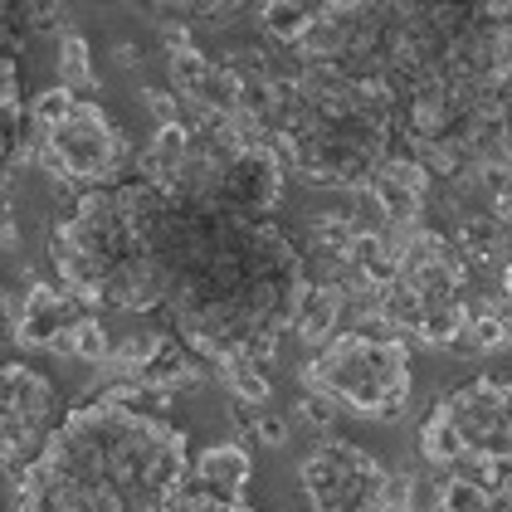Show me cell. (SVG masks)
<instances>
[{"label": "cell", "instance_id": "obj_1", "mask_svg": "<svg viewBox=\"0 0 512 512\" xmlns=\"http://www.w3.org/2000/svg\"><path fill=\"white\" fill-rule=\"evenodd\" d=\"M64 293L83 308H166L215 366L269 361L308 288L278 220L181 200L147 181L83 191L49 239Z\"/></svg>", "mask_w": 512, "mask_h": 512}, {"label": "cell", "instance_id": "obj_2", "mask_svg": "<svg viewBox=\"0 0 512 512\" xmlns=\"http://www.w3.org/2000/svg\"><path fill=\"white\" fill-rule=\"evenodd\" d=\"M196 483L186 434L132 386L74 405L15 478V512H171Z\"/></svg>", "mask_w": 512, "mask_h": 512}, {"label": "cell", "instance_id": "obj_3", "mask_svg": "<svg viewBox=\"0 0 512 512\" xmlns=\"http://www.w3.org/2000/svg\"><path fill=\"white\" fill-rule=\"evenodd\" d=\"M512 88V5H469L464 30L444 49L439 69L400 98V132L415 161L439 176L478 166L488 147H503Z\"/></svg>", "mask_w": 512, "mask_h": 512}, {"label": "cell", "instance_id": "obj_4", "mask_svg": "<svg viewBox=\"0 0 512 512\" xmlns=\"http://www.w3.org/2000/svg\"><path fill=\"white\" fill-rule=\"evenodd\" d=\"M400 93L381 79H347L332 69H308L293 59L283 98V122L269 137L278 161L313 186L366 191L376 171L395 157Z\"/></svg>", "mask_w": 512, "mask_h": 512}, {"label": "cell", "instance_id": "obj_5", "mask_svg": "<svg viewBox=\"0 0 512 512\" xmlns=\"http://www.w3.org/2000/svg\"><path fill=\"white\" fill-rule=\"evenodd\" d=\"M376 308L386 327H400L430 347H459L469 337V259L459 254V244L434 230H410L395 269L386 274Z\"/></svg>", "mask_w": 512, "mask_h": 512}, {"label": "cell", "instance_id": "obj_6", "mask_svg": "<svg viewBox=\"0 0 512 512\" xmlns=\"http://www.w3.org/2000/svg\"><path fill=\"white\" fill-rule=\"evenodd\" d=\"M303 386L308 395H327L332 405L356 410L366 420H400L415 391V371L400 337L347 332L303 361Z\"/></svg>", "mask_w": 512, "mask_h": 512}, {"label": "cell", "instance_id": "obj_7", "mask_svg": "<svg viewBox=\"0 0 512 512\" xmlns=\"http://www.w3.org/2000/svg\"><path fill=\"white\" fill-rule=\"evenodd\" d=\"M420 454L439 469L478 464L483 473H493L512 464V381L478 376L449 391L420 425Z\"/></svg>", "mask_w": 512, "mask_h": 512}, {"label": "cell", "instance_id": "obj_8", "mask_svg": "<svg viewBox=\"0 0 512 512\" xmlns=\"http://www.w3.org/2000/svg\"><path fill=\"white\" fill-rule=\"evenodd\" d=\"M35 157L49 176L69 181V186H88V191H103L118 181V171L127 166L132 147H127V132H118V122L108 118L98 103H83L74 108V118H64L49 132H35Z\"/></svg>", "mask_w": 512, "mask_h": 512}, {"label": "cell", "instance_id": "obj_9", "mask_svg": "<svg viewBox=\"0 0 512 512\" xmlns=\"http://www.w3.org/2000/svg\"><path fill=\"white\" fill-rule=\"evenodd\" d=\"M298 488L308 512H376L386 503L391 473L352 439H317L298 464Z\"/></svg>", "mask_w": 512, "mask_h": 512}, {"label": "cell", "instance_id": "obj_10", "mask_svg": "<svg viewBox=\"0 0 512 512\" xmlns=\"http://www.w3.org/2000/svg\"><path fill=\"white\" fill-rule=\"evenodd\" d=\"M49 420H54V386L40 371H30L25 361L5 366V395H0V454H5V473L30 469L49 444Z\"/></svg>", "mask_w": 512, "mask_h": 512}, {"label": "cell", "instance_id": "obj_11", "mask_svg": "<svg viewBox=\"0 0 512 512\" xmlns=\"http://www.w3.org/2000/svg\"><path fill=\"white\" fill-rule=\"evenodd\" d=\"M108 361H113V371H118V386L161 395V400H166V391H176V386L200 381L196 352L181 347L176 337H161V332H137V337L122 342Z\"/></svg>", "mask_w": 512, "mask_h": 512}, {"label": "cell", "instance_id": "obj_12", "mask_svg": "<svg viewBox=\"0 0 512 512\" xmlns=\"http://www.w3.org/2000/svg\"><path fill=\"white\" fill-rule=\"evenodd\" d=\"M83 313L88 308H83L74 293H59L49 283H30L25 298H20V308H15V342L20 347H49V352H59L69 342V332L83 322Z\"/></svg>", "mask_w": 512, "mask_h": 512}, {"label": "cell", "instance_id": "obj_13", "mask_svg": "<svg viewBox=\"0 0 512 512\" xmlns=\"http://www.w3.org/2000/svg\"><path fill=\"white\" fill-rule=\"evenodd\" d=\"M425 191H430V171H425L415 157H391L381 171H376V181L366 186L376 220L391 225V230H415V225H420Z\"/></svg>", "mask_w": 512, "mask_h": 512}, {"label": "cell", "instance_id": "obj_14", "mask_svg": "<svg viewBox=\"0 0 512 512\" xmlns=\"http://www.w3.org/2000/svg\"><path fill=\"white\" fill-rule=\"evenodd\" d=\"M249 473H254V459L239 439H225V444H210L196 464V483L215 498H230V503H244L249 493Z\"/></svg>", "mask_w": 512, "mask_h": 512}, {"label": "cell", "instance_id": "obj_15", "mask_svg": "<svg viewBox=\"0 0 512 512\" xmlns=\"http://www.w3.org/2000/svg\"><path fill=\"white\" fill-rule=\"evenodd\" d=\"M342 298H347V293H342L337 283H308V288H303L298 313H293V332H298L303 347H317V342L332 337V327H337V317H342Z\"/></svg>", "mask_w": 512, "mask_h": 512}, {"label": "cell", "instance_id": "obj_16", "mask_svg": "<svg viewBox=\"0 0 512 512\" xmlns=\"http://www.w3.org/2000/svg\"><path fill=\"white\" fill-rule=\"evenodd\" d=\"M259 25H264V35H269V40L298 49V44L308 40V30L317 25V5H298V0H269V5L259 10Z\"/></svg>", "mask_w": 512, "mask_h": 512}, {"label": "cell", "instance_id": "obj_17", "mask_svg": "<svg viewBox=\"0 0 512 512\" xmlns=\"http://www.w3.org/2000/svg\"><path fill=\"white\" fill-rule=\"evenodd\" d=\"M0 103H5V157L20 161L25 157L30 118H25V103H20V69H15V59L0 64Z\"/></svg>", "mask_w": 512, "mask_h": 512}, {"label": "cell", "instance_id": "obj_18", "mask_svg": "<svg viewBox=\"0 0 512 512\" xmlns=\"http://www.w3.org/2000/svg\"><path fill=\"white\" fill-rule=\"evenodd\" d=\"M503 244H508V225L498 215H464L459 220V254L469 264H483V259L503 254Z\"/></svg>", "mask_w": 512, "mask_h": 512}, {"label": "cell", "instance_id": "obj_19", "mask_svg": "<svg viewBox=\"0 0 512 512\" xmlns=\"http://www.w3.org/2000/svg\"><path fill=\"white\" fill-rule=\"evenodd\" d=\"M439 512H493V493H488V483H478L469 473H454L439 488Z\"/></svg>", "mask_w": 512, "mask_h": 512}, {"label": "cell", "instance_id": "obj_20", "mask_svg": "<svg viewBox=\"0 0 512 512\" xmlns=\"http://www.w3.org/2000/svg\"><path fill=\"white\" fill-rule=\"evenodd\" d=\"M74 108H79V98H74V88H64V83H54V88L35 93V103H30V137H35V132H49V127H59L64 118H74Z\"/></svg>", "mask_w": 512, "mask_h": 512}, {"label": "cell", "instance_id": "obj_21", "mask_svg": "<svg viewBox=\"0 0 512 512\" xmlns=\"http://www.w3.org/2000/svg\"><path fill=\"white\" fill-rule=\"evenodd\" d=\"M59 79L64 88H93V59H88V40L83 35H59Z\"/></svg>", "mask_w": 512, "mask_h": 512}, {"label": "cell", "instance_id": "obj_22", "mask_svg": "<svg viewBox=\"0 0 512 512\" xmlns=\"http://www.w3.org/2000/svg\"><path fill=\"white\" fill-rule=\"evenodd\" d=\"M220 376H225V386L239 395V400H249V405H264L274 386H269V376H264V366L259 361H239V366H220Z\"/></svg>", "mask_w": 512, "mask_h": 512}, {"label": "cell", "instance_id": "obj_23", "mask_svg": "<svg viewBox=\"0 0 512 512\" xmlns=\"http://www.w3.org/2000/svg\"><path fill=\"white\" fill-rule=\"evenodd\" d=\"M512 337V327H508V317L503 313H473V322H469V342L473 352H498L503 342Z\"/></svg>", "mask_w": 512, "mask_h": 512}, {"label": "cell", "instance_id": "obj_24", "mask_svg": "<svg viewBox=\"0 0 512 512\" xmlns=\"http://www.w3.org/2000/svg\"><path fill=\"white\" fill-rule=\"evenodd\" d=\"M171 512H254V508H249V503H230V498H215V493H205L200 483H191Z\"/></svg>", "mask_w": 512, "mask_h": 512}, {"label": "cell", "instance_id": "obj_25", "mask_svg": "<svg viewBox=\"0 0 512 512\" xmlns=\"http://www.w3.org/2000/svg\"><path fill=\"white\" fill-rule=\"evenodd\" d=\"M142 103L152 108L157 127L161 122H186L181 118V98H176V93H166V88H157V83H147V88H142Z\"/></svg>", "mask_w": 512, "mask_h": 512}, {"label": "cell", "instance_id": "obj_26", "mask_svg": "<svg viewBox=\"0 0 512 512\" xmlns=\"http://www.w3.org/2000/svg\"><path fill=\"white\" fill-rule=\"evenodd\" d=\"M298 415H303L313 430H332V400H327V395H303V400H298Z\"/></svg>", "mask_w": 512, "mask_h": 512}, {"label": "cell", "instance_id": "obj_27", "mask_svg": "<svg viewBox=\"0 0 512 512\" xmlns=\"http://www.w3.org/2000/svg\"><path fill=\"white\" fill-rule=\"evenodd\" d=\"M259 439H264L269 449H283V444H288V425L274 420V415H264V420H259Z\"/></svg>", "mask_w": 512, "mask_h": 512}, {"label": "cell", "instance_id": "obj_28", "mask_svg": "<svg viewBox=\"0 0 512 512\" xmlns=\"http://www.w3.org/2000/svg\"><path fill=\"white\" fill-rule=\"evenodd\" d=\"M493 512H512V478L498 488V493H493Z\"/></svg>", "mask_w": 512, "mask_h": 512}, {"label": "cell", "instance_id": "obj_29", "mask_svg": "<svg viewBox=\"0 0 512 512\" xmlns=\"http://www.w3.org/2000/svg\"><path fill=\"white\" fill-rule=\"evenodd\" d=\"M503 293H508V327H512V254H508V269H503Z\"/></svg>", "mask_w": 512, "mask_h": 512}, {"label": "cell", "instance_id": "obj_30", "mask_svg": "<svg viewBox=\"0 0 512 512\" xmlns=\"http://www.w3.org/2000/svg\"><path fill=\"white\" fill-rule=\"evenodd\" d=\"M493 215H498V220H503V225H508V230H512V196H503V200H498V210H493Z\"/></svg>", "mask_w": 512, "mask_h": 512}, {"label": "cell", "instance_id": "obj_31", "mask_svg": "<svg viewBox=\"0 0 512 512\" xmlns=\"http://www.w3.org/2000/svg\"><path fill=\"white\" fill-rule=\"evenodd\" d=\"M503 157H508V166H512V113H508V122H503Z\"/></svg>", "mask_w": 512, "mask_h": 512}]
</instances>
